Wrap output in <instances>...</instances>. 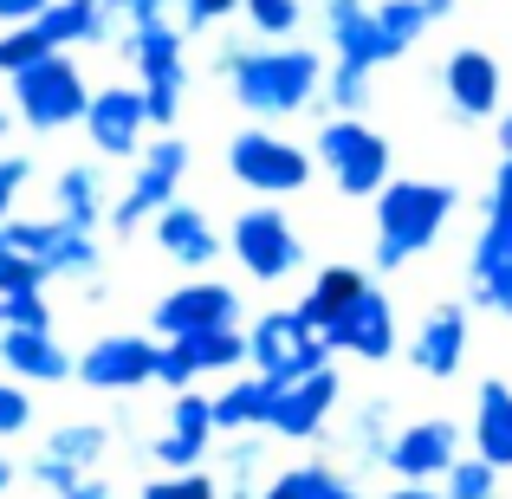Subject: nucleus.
Returning a JSON list of instances; mask_svg holds the SVG:
<instances>
[{"mask_svg": "<svg viewBox=\"0 0 512 499\" xmlns=\"http://www.w3.org/2000/svg\"><path fill=\"white\" fill-rule=\"evenodd\" d=\"M247 337H253V376H273V383H299V376H312V370L331 363L325 331L305 325L299 305H292V312H260Z\"/></svg>", "mask_w": 512, "mask_h": 499, "instance_id": "obj_6", "label": "nucleus"}, {"mask_svg": "<svg viewBox=\"0 0 512 499\" xmlns=\"http://www.w3.org/2000/svg\"><path fill=\"white\" fill-rule=\"evenodd\" d=\"M52 52H59V46H52V39H46V26H7V33H0V72H7V78H20L26 72V65H39V59H52Z\"/></svg>", "mask_w": 512, "mask_h": 499, "instance_id": "obj_30", "label": "nucleus"}, {"mask_svg": "<svg viewBox=\"0 0 512 499\" xmlns=\"http://www.w3.org/2000/svg\"><path fill=\"white\" fill-rule=\"evenodd\" d=\"M441 85H448V104L454 117H467V124H487V117H500V59L480 46H461L448 59V72H441Z\"/></svg>", "mask_w": 512, "mask_h": 499, "instance_id": "obj_18", "label": "nucleus"}, {"mask_svg": "<svg viewBox=\"0 0 512 499\" xmlns=\"http://www.w3.org/2000/svg\"><path fill=\"white\" fill-rule=\"evenodd\" d=\"M240 13L253 20V33H266V39H286V33H299V20H305V0H240Z\"/></svg>", "mask_w": 512, "mask_h": 499, "instance_id": "obj_32", "label": "nucleus"}, {"mask_svg": "<svg viewBox=\"0 0 512 499\" xmlns=\"http://www.w3.org/2000/svg\"><path fill=\"white\" fill-rule=\"evenodd\" d=\"M143 130H150V104H143V91H130V85L91 91L85 137H91V150H98V156H137L143 150Z\"/></svg>", "mask_w": 512, "mask_h": 499, "instance_id": "obj_15", "label": "nucleus"}, {"mask_svg": "<svg viewBox=\"0 0 512 499\" xmlns=\"http://www.w3.org/2000/svg\"><path fill=\"white\" fill-rule=\"evenodd\" d=\"M500 150L512 156V111H500Z\"/></svg>", "mask_w": 512, "mask_h": 499, "instance_id": "obj_48", "label": "nucleus"}, {"mask_svg": "<svg viewBox=\"0 0 512 499\" xmlns=\"http://www.w3.org/2000/svg\"><path fill=\"white\" fill-rule=\"evenodd\" d=\"M52 0H0V26H33Z\"/></svg>", "mask_w": 512, "mask_h": 499, "instance_id": "obj_44", "label": "nucleus"}, {"mask_svg": "<svg viewBox=\"0 0 512 499\" xmlns=\"http://www.w3.org/2000/svg\"><path fill=\"white\" fill-rule=\"evenodd\" d=\"M454 461H461V428H454L448 415L396 428V441H389V454H383V467L396 480H422V487H441V480L454 474Z\"/></svg>", "mask_w": 512, "mask_h": 499, "instance_id": "obj_10", "label": "nucleus"}, {"mask_svg": "<svg viewBox=\"0 0 512 499\" xmlns=\"http://www.w3.org/2000/svg\"><path fill=\"white\" fill-rule=\"evenodd\" d=\"M117 46L130 52V65L143 72V104H150V124H175L182 111V85H188V59H182V26L169 20H143V26H124Z\"/></svg>", "mask_w": 512, "mask_h": 499, "instance_id": "obj_3", "label": "nucleus"}, {"mask_svg": "<svg viewBox=\"0 0 512 499\" xmlns=\"http://www.w3.org/2000/svg\"><path fill=\"white\" fill-rule=\"evenodd\" d=\"M169 344H182V350H188L195 376H227V370H240V363H253V337L240 331V325H227V331H201V337H169Z\"/></svg>", "mask_w": 512, "mask_h": 499, "instance_id": "obj_28", "label": "nucleus"}, {"mask_svg": "<svg viewBox=\"0 0 512 499\" xmlns=\"http://www.w3.org/2000/svg\"><path fill=\"white\" fill-rule=\"evenodd\" d=\"M13 487V461H7V454H0V493H7Z\"/></svg>", "mask_w": 512, "mask_h": 499, "instance_id": "obj_50", "label": "nucleus"}, {"mask_svg": "<svg viewBox=\"0 0 512 499\" xmlns=\"http://www.w3.org/2000/svg\"><path fill=\"white\" fill-rule=\"evenodd\" d=\"M104 448H111V428L104 422H65V428L46 435V448H39V461H33V480L59 499V493H72L78 480H91V467L104 461Z\"/></svg>", "mask_w": 512, "mask_h": 499, "instance_id": "obj_12", "label": "nucleus"}, {"mask_svg": "<svg viewBox=\"0 0 512 499\" xmlns=\"http://www.w3.org/2000/svg\"><path fill=\"white\" fill-rule=\"evenodd\" d=\"M331 499H363V493H357V487H338V493H331Z\"/></svg>", "mask_w": 512, "mask_h": 499, "instance_id": "obj_51", "label": "nucleus"}, {"mask_svg": "<svg viewBox=\"0 0 512 499\" xmlns=\"http://www.w3.org/2000/svg\"><path fill=\"white\" fill-rule=\"evenodd\" d=\"M13 117H20V111H7V104H0V143L13 137Z\"/></svg>", "mask_w": 512, "mask_h": 499, "instance_id": "obj_49", "label": "nucleus"}, {"mask_svg": "<svg viewBox=\"0 0 512 499\" xmlns=\"http://www.w3.org/2000/svg\"><path fill=\"white\" fill-rule=\"evenodd\" d=\"M26 182H33V163L26 156H0V227L13 221V201H20Z\"/></svg>", "mask_w": 512, "mask_h": 499, "instance_id": "obj_41", "label": "nucleus"}, {"mask_svg": "<svg viewBox=\"0 0 512 499\" xmlns=\"http://www.w3.org/2000/svg\"><path fill=\"white\" fill-rule=\"evenodd\" d=\"M428 7H435V13H448V7H454V0H428Z\"/></svg>", "mask_w": 512, "mask_h": 499, "instance_id": "obj_53", "label": "nucleus"}, {"mask_svg": "<svg viewBox=\"0 0 512 499\" xmlns=\"http://www.w3.org/2000/svg\"><path fill=\"white\" fill-rule=\"evenodd\" d=\"M344 396V383H338V370H312V376H299V383H279V402H273V435H286V441H312L318 428H325V415H331V402Z\"/></svg>", "mask_w": 512, "mask_h": 499, "instance_id": "obj_17", "label": "nucleus"}, {"mask_svg": "<svg viewBox=\"0 0 512 499\" xmlns=\"http://www.w3.org/2000/svg\"><path fill=\"white\" fill-rule=\"evenodd\" d=\"M318 163L331 169V182H338L350 201H370L396 182V175H389V143L376 137L363 117H331V124L318 130Z\"/></svg>", "mask_w": 512, "mask_h": 499, "instance_id": "obj_5", "label": "nucleus"}, {"mask_svg": "<svg viewBox=\"0 0 512 499\" xmlns=\"http://www.w3.org/2000/svg\"><path fill=\"white\" fill-rule=\"evenodd\" d=\"M169 428L175 435H195V441H214L221 435V428H214V396H195V389L169 396Z\"/></svg>", "mask_w": 512, "mask_h": 499, "instance_id": "obj_33", "label": "nucleus"}, {"mask_svg": "<svg viewBox=\"0 0 512 499\" xmlns=\"http://www.w3.org/2000/svg\"><path fill=\"white\" fill-rule=\"evenodd\" d=\"M227 247H234L240 273L260 279V286H279V279H292V273H299V260H305L299 227H292L286 214L273 208V201H260V208L240 214V221L227 227Z\"/></svg>", "mask_w": 512, "mask_h": 499, "instance_id": "obj_7", "label": "nucleus"}, {"mask_svg": "<svg viewBox=\"0 0 512 499\" xmlns=\"http://www.w3.org/2000/svg\"><path fill=\"white\" fill-rule=\"evenodd\" d=\"M143 499H227L221 493V480L214 474H163V480H150V487H143Z\"/></svg>", "mask_w": 512, "mask_h": 499, "instance_id": "obj_37", "label": "nucleus"}, {"mask_svg": "<svg viewBox=\"0 0 512 499\" xmlns=\"http://www.w3.org/2000/svg\"><path fill=\"white\" fill-rule=\"evenodd\" d=\"M389 441H396V435H389V409H383V402H370V409L357 415V454H363V461H383Z\"/></svg>", "mask_w": 512, "mask_h": 499, "instance_id": "obj_40", "label": "nucleus"}, {"mask_svg": "<svg viewBox=\"0 0 512 499\" xmlns=\"http://www.w3.org/2000/svg\"><path fill=\"white\" fill-rule=\"evenodd\" d=\"M240 318V292L221 279H188L156 305V331L163 337H201V331H227Z\"/></svg>", "mask_w": 512, "mask_h": 499, "instance_id": "obj_14", "label": "nucleus"}, {"mask_svg": "<svg viewBox=\"0 0 512 499\" xmlns=\"http://www.w3.org/2000/svg\"><path fill=\"white\" fill-rule=\"evenodd\" d=\"M227 13H240V0H182V26H221Z\"/></svg>", "mask_w": 512, "mask_h": 499, "instance_id": "obj_43", "label": "nucleus"}, {"mask_svg": "<svg viewBox=\"0 0 512 499\" xmlns=\"http://www.w3.org/2000/svg\"><path fill=\"white\" fill-rule=\"evenodd\" d=\"M325 26H331V46H338V65H350V72H376V65L402 59L396 39L383 33L376 0H325Z\"/></svg>", "mask_w": 512, "mask_h": 499, "instance_id": "obj_13", "label": "nucleus"}, {"mask_svg": "<svg viewBox=\"0 0 512 499\" xmlns=\"http://www.w3.org/2000/svg\"><path fill=\"white\" fill-rule=\"evenodd\" d=\"M383 499H448V487H422V480H402L396 493H383Z\"/></svg>", "mask_w": 512, "mask_h": 499, "instance_id": "obj_46", "label": "nucleus"}, {"mask_svg": "<svg viewBox=\"0 0 512 499\" xmlns=\"http://www.w3.org/2000/svg\"><path fill=\"white\" fill-rule=\"evenodd\" d=\"M156 357H163V344H150V337H137V331H111L78 357V376H85V389H98V396H124V389L156 383Z\"/></svg>", "mask_w": 512, "mask_h": 499, "instance_id": "obj_11", "label": "nucleus"}, {"mask_svg": "<svg viewBox=\"0 0 512 499\" xmlns=\"http://www.w3.org/2000/svg\"><path fill=\"white\" fill-rule=\"evenodd\" d=\"M273 402H279L273 376H234V383L214 396V428H221V435H253V428L273 422Z\"/></svg>", "mask_w": 512, "mask_h": 499, "instance_id": "obj_23", "label": "nucleus"}, {"mask_svg": "<svg viewBox=\"0 0 512 499\" xmlns=\"http://www.w3.org/2000/svg\"><path fill=\"white\" fill-rule=\"evenodd\" d=\"M487 214H506L512 221V156L500 163V175H493V195H487Z\"/></svg>", "mask_w": 512, "mask_h": 499, "instance_id": "obj_45", "label": "nucleus"}, {"mask_svg": "<svg viewBox=\"0 0 512 499\" xmlns=\"http://www.w3.org/2000/svg\"><path fill=\"white\" fill-rule=\"evenodd\" d=\"M33 428V396H26V383H0V441H13V435H26Z\"/></svg>", "mask_w": 512, "mask_h": 499, "instance_id": "obj_39", "label": "nucleus"}, {"mask_svg": "<svg viewBox=\"0 0 512 499\" xmlns=\"http://www.w3.org/2000/svg\"><path fill=\"white\" fill-rule=\"evenodd\" d=\"M182 175H188V143L182 137H156L150 150H143V163H137V182L117 195V208H111V227L117 234H137V227H150L163 208H175V188H182Z\"/></svg>", "mask_w": 512, "mask_h": 499, "instance_id": "obj_9", "label": "nucleus"}, {"mask_svg": "<svg viewBox=\"0 0 512 499\" xmlns=\"http://www.w3.org/2000/svg\"><path fill=\"white\" fill-rule=\"evenodd\" d=\"M409 363L422 376H435V383H448L467 363V305H435V312L422 318V331H415V344H409Z\"/></svg>", "mask_w": 512, "mask_h": 499, "instance_id": "obj_20", "label": "nucleus"}, {"mask_svg": "<svg viewBox=\"0 0 512 499\" xmlns=\"http://www.w3.org/2000/svg\"><path fill=\"white\" fill-rule=\"evenodd\" d=\"M52 214L91 234V227H98L104 214H111V195H104V175L91 169V163H72V169H59V182H52Z\"/></svg>", "mask_w": 512, "mask_h": 499, "instance_id": "obj_26", "label": "nucleus"}, {"mask_svg": "<svg viewBox=\"0 0 512 499\" xmlns=\"http://www.w3.org/2000/svg\"><path fill=\"white\" fill-rule=\"evenodd\" d=\"M338 487H344V480L331 474L325 461H305V467H286V474H273L260 499H331Z\"/></svg>", "mask_w": 512, "mask_h": 499, "instance_id": "obj_29", "label": "nucleus"}, {"mask_svg": "<svg viewBox=\"0 0 512 499\" xmlns=\"http://www.w3.org/2000/svg\"><path fill=\"white\" fill-rule=\"evenodd\" d=\"M325 98L338 104V117H357L363 104H370V72H350V65H331V85Z\"/></svg>", "mask_w": 512, "mask_h": 499, "instance_id": "obj_38", "label": "nucleus"}, {"mask_svg": "<svg viewBox=\"0 0 512 499\" xmlns=\"http://www.w3.org/2000/svg\"><path fill=\"white\" fill-rule=\"evenodd\" d=\"M0 331H52L46 292H7L0 299Z\"/></svg>", "mask_w": 512, "mask_h": 499, "instance_id": "obj_36", "label": "nucleus"}, {"mask_svg": "<svg viewBox=\"0 0 512 499\" xmlns=\"http://www.w3.org/2000/svg\"><path fill=\"white\" fill-rule=\"evenodd\" d=\"M325 344H331V357H363V363H383L389 350H396V312H389V299L383 292H363L357 305H350V312L338 318V325L325 331Z\"/></svg>", "mask_w": 512, "mask_h": 499, "instance_id": "obj_19", "label": "nucleus"}, {"mask_svg": "<svg viewBox=\"0 0 512 499\" xmlns=\"http://www.w3.org/2000/svg\"><path fill=\"white\" fill-rule=\"evenodd\" d=\"M227 169H234L240 188H260L266 201L273 195H299V188L312 182V156H305L292 137H273L266 124L240 130V137L227 143Z\"/></svg>", "mask_w": 512, "mask_h": 499, "instance_id": "obj_8", "label": "nucleus"}, {"mask_svg": "<svg viewBox=\"0 0 512 499\" xmlns=\"http://www.w3.org/2000/svg\"><path fill=\"white\" fill-rule=\"evenodd\" d=\"M46 279H52L46 260H33V253H20V247H0V299H7V292H46Z\"/></svg>", "mask_w": 512, "mask_h": 499, "instance_id": "obj_34", "label": "nucleus"}, {"mask_svg": "<svg viewBox=\"0 0 512 499\" xmlns=\"http://www.w3.org/2000/svg\"><path fill=\"white\" fill-rule=\"evenodd\" d=\"M441 487H448V499H500V467L480 461V454H461Z\"/></svg>", "mask_w": 512, "mask_h": 499, "instance_id": "obj_31", "label": "nucleus"}, {"mask_svg": "<svg viewBox=\"0 0 512 499\" xmlns=\"http://www.w3.org/2000/svg\"><path fill=\"white\" fill-rule=\"evenodd\" d=\"M0 363L13 383H65L78 376V363L65 357V344L52 331H0Z\"/></svg>", "mask_w": 512, "mask_h": 499, "instance_id": "obj_22", "label": "nucleus"}, {"mask_svg": "<svg viewBox=\"0 0 512 499\" xmlns=\"http://www.w3.org/2000/svg\"><path fill=\"white\" fill-rule=\"evenodd\" d=\"M59 499H111V487L91 474V480H78V487H72V493H59Z\"/></svg>", "mask_w": 512, "mask_h": 499, "instance_id": "obj_47", "label": "nucleus"}, {"mask_svg": "<svg viewBox=\"0 0 512 499\" xmlns=\"http://www.w3.org/2000/svg\"><path fill=\"white\" fill-rule=\"evenodd\" d=\"M156 383L175 389V396H182V389H195V363H188L182 344H163V357H156Z\"/></svg>", "mask_w": 512, "mask_h": 499, "instance_id": "obj_42", "label": "nucleus"}, {"mask_svg": "<svg viewBox=\"0 0 512 499\" xmlns=\"http://www.w3.org/2000/svg\"><path fill=\"white\" fill-rule=\"evenodd\" d=\"M7 91H13V111H20V124L46 130V137H52V130L85 124V111H91V85H85V72H78L65 52L26 65L20 78H7Z\"/></svg>", "mask_w": 512, "mask_h": 499, "instance_id": "obj_4", "label": "nucleus"}, {"mask_svg": "<svg viewBox=\"0 0 512 499\" xmlns=\"http://www.w3.org/2000/svg\"><path fill=\"white\" fill-rule=\"evenodd\" d=\"M363 292H370V273H357V266H325V273L312 279V292L299 299V318H305V325H318V331H331L350 305L363 299Z\"/></svg>", "mask_w": 512, "mask_h": 499, "instance_id": "obj_25", "label": "nucleus"}, {"mask_svg": "<svg viewBox=\"0 0 512 499\" xmlns=\"http://www.w3.org/2000/svg\"><path fill=\"white\" fill-rule=\"evenodd\" d=\"M39 26H46V39L65 52V46H98V39H111L117 13L98 7V0H52V7L39 13Z\"/></svg>", "mask_w": 512, "mask_h": 499, "instance_id": "obj_27", "label": "nucleus"}, {"mask_svg": "<svg viewBox=\"0 0 512 499\" xmlns=\"http://www.w3.org/2000/svg\"><path fill=\"white\" fill-rule=\"evenodd\" d=\"M467 286H474L480 312H512V221L487 214L474 253H467Z\"/></svg>", "mask_w": 512, "mask_h": 499, "instance_id": "obj_16", "label": "nucleus"}, {"mask_svg": "<svg viewBox=\"0 0 512 499\" xmlns=\"http://www.w3.org/2000/svg\"><path fill=\"white\" fill-rule=\"evenodd\" d=\"M98 7H111V13H124V7H130V0H98Z\"/></svg>", "mask_w": 512, "mask_h": 499, "instance_id": "obj_52", "label": "nucleus"}, {"mask_svg": "<svg viewBox=\"0 0 512 499\" xmlns=\"http://www.w3.org/2000/svg\"><path fill=\"white\" fill-rule=\"evenodd\" d=\"M474 454L493 461L500 474L512 467V389L500 383V376H487L480 396H474Z\"/></svg>", "mask_w": 512, "mask_h": 499, "instance_id": "obj_24", "label": "nucleus"}, {"mask_svg": "<svg viewBox=\"0 0 512 499\" xmlns=\"http://www.w3.org/2000/svg\"><path fill=\"white\" fill-rule=\"evenodd\" d=\"M214 65L234 78V98L247 104L253 117H266V124L305 111V104L331 85L325 59H318L312 46H273V39H260V46H240L234 39V46L214 52Z\"/></svg>", "mask_w": 512, "mask_h": 499, "instance_id": "obj_1", "label": "nucleus"}, {"mask_svg": "<svg viewBox=\"0 0 512 499\" xmlns=\"http://www.w3.org/2000/svg\"><path fill=\"white\" fill-rule=\"evenodd\" d=\"M214 441H195V435H175V428H163V435L150 441V454L163 461V474H195L201 461H208Z\"/></svg>", "mask_w": 512, "mask_h": 499, "instance_id": "obj_35", "label": "nucleus"}, {"mask_svg": "<svg viewBox=\"0 0 512 499\" xmlns=\"http://www.w3.org/2000/svg\"><path fill=\"white\" fill-rule=\"evenodd\" d=\"M150 240L169 253V260H182V266H214V253L227 247L221 234H214V221L201 208H188V201H175V208H163L150 221Z\"/></svg>", "mask_w": 512, "mask_h": 499, "instance_id": "obj_21", "label": "nucleus"}, {"mask_svg": "<svg viewBox=\"0 0 512 499\" xmlns=\"http://www.w3.org/2000/svg\"><path fill=\"white\" fill-rule=\"evenodd\" d=\"M454 208H461V195L448 182H422V175L389 182L376 195V273H396L415 253H428L441 240V227L454 221Z\"/></svg>", "mask_w": 512, "mask_h": 499, "instance_id": "obj_2", "label": "nucleus"}]
</instances>
